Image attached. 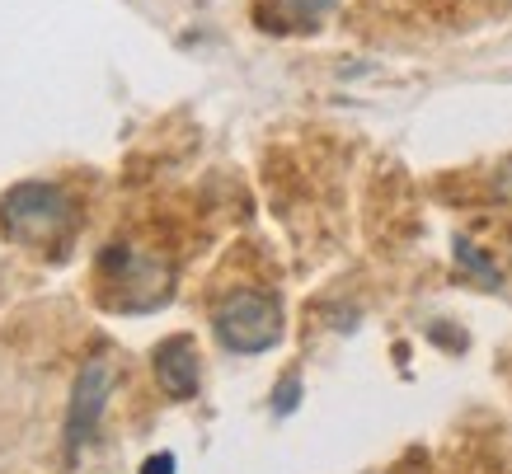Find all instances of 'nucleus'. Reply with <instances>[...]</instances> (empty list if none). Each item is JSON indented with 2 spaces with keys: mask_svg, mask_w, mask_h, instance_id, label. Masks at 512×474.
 I'll list each match as a JSON object with an SVG mask.
<instances>
[{
  "mask_svg": "<svg viewBox=\"0 0 512 474\" xmlns=\"http://www.w3.org/2000/svg\"><path fill=\"white\" fill-rule=\"evenodd\" d=\"M76 230V202L62 184L29 179L0 198V235L29 249H62Z\"/></svg>",
  "mask_w": 512,
  "mask_h": 474,
  "instance_id": "obj_1",
  "label": "nucleus"
},
{
  "mask_svg": "<svg viewBox=\"0 0 512 474\" xmlns=\"http://www.w3.org/2000/svg\"><path fill=\"white\" fill-rule=\"evenodd\" d=\"M99 287L113 310H151L170 296V263L132 245H109L99 254Z\"/></svg>",
  "mask_w": 512,
  "mask_h": 474,
  "instance_id": "obj_2",
  "label": "nucleus"
},
{
  "mask_svg": "<svg viewBox=\"0 0 512 474\" xmlns=\"http://www.w3.org/2000/svg\"><path fill=\"white\" fill-rule=\"evenodd\" d=\"M212 329H217V343L226 352H240V357H254V352H268L282 338V306L278 296L268 291H231L212 306Z\"/></svg>",
  "mask_w": 512,
  "mask_h": 474,
  "instance_id": "obj_3",
  "label": "nucleus"
},
{
  "mask_svg": "<svg viewBox=\"0 0 512 474\" xmlns=\"http://www.w3.org/2000/svg\"><path fill=\"white\" fill-rule=\"evenodd\" d=\"M113 385H118V367H113L109 357H90L80 367L76 390H71V409H66V423H62V442L71 456L94 442V432L104 423V409H109V399H113Z\"/></svg>",
  "mask_w": 512,
  "mask_h": 474,
  "instance_id": "obj_4",
  "label": "nucleus"
},
{
  "mask_svg": "<svg viewBox=\"0 0 512 474\" xmlns=\"http://www.w3.org/2000/svg\"><path fill=\"white\" fill-rule=\"evenodd\" d=\"M151 371H156L160 390L170 399H193L202 385V362H198V343L188 334H174L165 343H156L151 352Z\"/></svg>",
  "mask_w": 512,
  "mask_h": 474,
  "instance_id": "obj_5",
  "label": "nucleus"
},
{
  "mask_svg": "<svg viewBox=\"0 0 512 474\" xmlns=\"http://www.w3.org/2000/svg\"><path fill=\"white\" fill-rule=\"evenodd\" d=\"M329 5L334 0H273V5L259 10V19L273 33H301V29H315L329 15Z\"/></svg>",
  "mask_w": 512,
  "mask_h": 474,
  "instance_id": "obj_6",
  "label": "nucleus"
},
{
  "mask_svg": "<svg viewBox=\"0 0 512 474\" xmlns=\"http://www.w3.org/2000/svg\"><path fill=\"white\" fill-rule=\"evenodd\" d=\"M456 263H461V268H466L470 277H480L484 287H498V282H503L498 263L489 259V254H484L480 245H470V240H456Z\"/></svg>",
  "mask_w": 512,
  "mask_h": 474,
  "instance_id": "obj_7",
  "label": "nucleus"
},
{
  "mask_svg": "<svg viewBox=\"0 0 512 474\" xmlns=\"http://www.w3.org/2000/svg\"><path fill=\"white\" fill-rule=\"evenodd\" d=\"M296 404H301V381H296V376H287V381L273 390V409H278V413H292Z\"/></svg>",
  "mask_w": 512,
  "mask_h": 474,
  "instance_id": "obj_8",
  "label": "nucleus"
},
{
  "mask_svg": "<svg viewBox=\"0 0 512 474\" xmlns=\"http://www.w3.org/2000/svg\"><path fill=\"white\" fill-rule=\"evenodd\" d=\"M179 465H174V456L170 451H160V456H151L146 465H141V474H174Z\"/></svg>",
  "mask_w": 512,
  "mask_h": 474,
  "instance_id": "obj_9",
  "label": "nucleus"
}]
</instances>
